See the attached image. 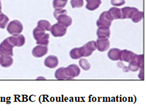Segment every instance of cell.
Listing matches in <instances>:
<instances>
[{
  "mask_svg": "<svg viewBox=\"0 0 146 111\" xmlns=\"http://www.w3.org/2000/svg\"><path fill=\"white\" fill-rule=\"evenodd\" d=\"M33 36L36 40L37 45L47 46L49 43L50 35L46 33V30L43 28L37 26L33 30Z\"/></svg>",
  "mask_w": 146,
  "mask_h": 111,
  "instance_id": "cell-1",
  "label": "cell"
},
{
  "mask_svg": "<svg viewBox=\"0 0 146 111\" xmlns=\"http://www.w3.org/2000/svg\"><path fill=\"white\" fill-rule=\"evenodd\" d=\"M143 55H136L134 57L133 59L129 62L128 69L131 71H137L143 67Z\"/></svg>",
  "mask_w": 146,
  "mask_h": 111,
  "instance_id": "cell-2",
  "label": "cell"
},
{
  "mask_svg": "<svg viewBox=\"0 0 146 111\" xmlns=\"http://www.w3.org/2000/svg\"><path fill=\"white\" fill-rule=\"evenodd\" d=\"M112 21H113V18L109 14V11H105L102 12L99 16V18L97 21V26L98 27H100V26L110 27Z\"/></svg>",
  "mask_w": 146,
  "mask_h": 111,
  "instance_id": "cell-3",
  "label": "cell"
},
{
  "mask_svg": "<svg viewBox=\"0 0 146 111\" xmlns=\"http://www.w3.org/2000/svg\"><path fill=\"white\" fill-rule=\"evenodd\" d=\"M7 31L11 35L20 34L23 31V25L18 20L11 21L7 26Z\"/></svg>",
  "mask_w": 146,
  "mask_h": 111,
  "instance_id": "cell-4",
  "label": "cell"
},
{
  "mask_svg": "<svg viewBox=\"0 0 146 111\" xmlns=\"http://www.w3.org/2000/svg\"><path fill=\"white\" fill-rule=\"evenodd\" d=\"M66 79H72L78 77L80 74V69L77 65H70L68 67H65Z\"/></svg>",
  "mask_w": 146,
  "mask_h": 111,
  "instance_id": "cell-5",
  "label": "cell"
},
{
  "mask_svg": "<svg viewBox=\"0 0 146 111\" xmlns=\"http://www.w3.org/2000/svg\"><path fill=\"white\" fill-rule=\"evenodd\" d=\"M13 46L11 43L9 41L8 38H6L0 44V54L7 56H13Z\"/></svg>",
  "mask_w": 146,
  "mask_h": 111,
  "instance_id": "cell-6",
  "label": "cell"
},
{
  "mask_svg": "<svg viewBox=\"0 0 146 111\" xmlns=\"http://www.w3.org/2000/svg\"><path fill=\"white\" fill-rule=\"evenodd\" d=\"M50 32L51 34L54 37H62V36H64L66 34L67 28L62 26V25L59 24L58 23H57L55 24H54L52 26H51Z\"/></svg>",
  "mask_w": 146,
  "mask_h": 111,
  "instance_id": "cell-7",
  "label": "cell"
},
{
  "mask_svg": "<svg viewBox=\"0 0 146 111\" xmlns=\"http://www.w3.org/2000/svg\"><path fill=\"white\" fill-rule=\"evenodd\" d=\"M83 57H89L92 54L93 52L97 50V45L95 41H90L83 45L81 48Z\"/></svg>",
  "mask_w": 146,
  "mask_h": 111,
  "instance_id": "cell-8",
  "label": "cell"
},
{
  "mask_svg": "<svg viewBox=\"0 0 146 111\" xmlns=\"http://www.w3.org/2000/svg\"><path fill=\"white\" fill-rule=\"evenodd\" d=\"M9 41L11 43V45L14 47H21L25 44L26 39L23 35L17 34L12 35L10 37L7 38Z\"/></svg>",
  "mask_w": 146,
  "mask_h": 111,
  "instance_id": "cell-9",
  "label": "cell"
},
{
  "mask_svg": "<svg viewBox=\"0 0 146 111\" xmlns=\"http://www.w3.org/2000/svg\"><path fill=\"white\" fill-rule=\"evenodd\" d=\"M121 18H132L135 14L138 11V9L135 7H125L121 9Z\"/></svg>",
  "mask_w": 146,
  "mask_h": 111,
  "instance_id": "cell-10",
  "label": "cell"
},
{
  "mask_svg": "<svg viewBox=\"0 0 146 111\" xmlns=\"http://www.w3.org/2000/svg\"><path fill=\"white\" fill-rule=\"evenodd\" d=\"M48 51V49L47 46L38 45L32 50V55L35 57H42L47 54Z\"/></svg>",
  "mask_w": 146,
  "mask_h": 111,
  "instance_id": "cell-11",
  "label": "cell"
},
{
  "mask_svg": "<svg viewBox=\"0 0 146 111\" xmlns=\"http://www.w3.org/2000/svg\"><path fill=\"white\" fill-rule=\"evenodd\" d=\"M135 55H136V54L134 53L132 51L128 50H121L119 59L122 61V62H125L129 63L133 59Z\"/></svg>",
  "mask_w": 146,
  "mask_h": 111,
  "instance_id": "cell-12",
  "label": "cell"
},
{
  "mask_svg": "<svg viewBox=\"0 0 146 111\" xmlns=\"http://www.w3.org/2000/svg\"><path fill=\"white\" fill-rule=\"evenodd\" d=\"M96 45H97V49L99 52H105L109 48L110 42L109 39L98 38L96 41Z\"/></svg>",
  "mask_w": 146,
  "mask_h": 111,
  "instance_id": "cell-13",
  "label": "cell"
},
{
  "mask_svg": "<svg viewBox=\"0 0 146 111\" xmlns=\"http://www.w3.org/2000/svg\"><path fill=\"white\" fill-rule=\"evenodd\" d=\"M55 19L58 21V23L59 24L62 25V26H65V27L68 28L70 26L72 23V19L70 17L67 15V14H61V15L58 16Z\"/></svg>",
  "mask_w": 146,
  "mask_h": 111,
  "instance_id": "cell-14",
  "label": "cell"
},
{
  "mask_svg": "<svg viewBox=\"0 0 146 111\" xmlns=\"http://www.w3.org/2000/svg\"><path fill=\"white\" fill-rule=\"evenodd\" d=\"M58 62H59V61H58V57L56 56L50 55L45 59L44 65L45 66L48 67L50 69H54L58 66Z\"/></svg>",
  "mask_w": 146,
  "mask_h": 111,
  "instance_id": "cell-15",
  "label": "cell"
},
{
  "mask_svg": "<svg viewBox=\"0 0 146 111\" xmlns=\"http://www.w3.org/2000/svg\"><path fill=\"white\" fill-rule=\"evenodd\" d=\"M110 29L109 27L100 26L98 28L97 30V36L98 38H106L109 39L110 37Z\"/></svg>",
  "mask_w": 146,
  "mask_h": 111,
  "instance_id": "cell-16",
  "label": "cell"
},
{
  "mask_svg": "<svg viewBox=\"0 0 146 111\" xmlns=\"http://www.w3.org/2000/svg\"><path fill=\"white\" fill-rule=\"evenodd\" d=\"M87 5L86 9L90 11H94L99 7L102 4V0H86Z\"/></svg>",
  "mask_w": 146,
  "mask_h": 111,
  "instance_id": "cell-17",
  "label": "cell"
},
{
  "mask_svg": "<svg viewBox=\"0 0 146 111\" xmlns=\"http://www.w3.org/2000/svg\"><path fill=\"white\" fill-rule=\"evenodd\" d=\"M14 62L12 57L11 56L1 55L0 56V65L3 67H9L11 66Z\"/></svg>",
  "mask_w": 146,
  "mask_h": 111,
  "instance_id": "cell-18",
  "label": "cell"
},
{
  "mask_svg": "<svg viewBox=\"0 0 146 111\" xmlns=\"http://www.w3.org/2000/svg\"><path fill=\"white\" fill-rule=\"evenodd\" d=\"M121 50L118 48H111L110 50L108 52V57L113 61L119 60L120 57Z\"/></svg>",
  "mask_w": 146,
  "mask_h": 111,
  "instance_id": "cell-19",
  "label": "cell"
},
{
  "mask_svg": "<svg viewBox=\"0 0 146 111\" xmlns=\"http://www.w3.org/2000/svg\"><path fill=\"white\" fill-rule=\"evenodd\" d=\"M108 11H109L111 18H113V20L121 18V11L118 7H111Z\"/></svg>",
  "mask_w": 146,
  "mask_h": 111,
  "instance_id": "cell-20",
  "label": "cell"
},
{
  "mask_svg": "<svg viewBox=\"0 0 146 111\" xmlns=\"http://www.w3.org/2000/svg\"><path fill=\"white\" fill-rule=\"evenodd\" d=\"M70 56L73 59H78L82 57L83 54L81 48H75L71 50L70 52Z\"/></svg>",
  "mask_w": 146,
  "mask_h": 111,
  "instance_id": "cell-21",
  "label": "cell"
},
{
  "mask_svg": "<svg viewBox=\"0 0 146 111\" xmlns=\"http://www.w3.org/2000/svg\"><path fill=\"white\" fill-rule=\"evenodd\" d=\"M68 3V0H53L52 7L55 9H60L64 8Z\"/></svg>",
  "mask_w": 146,
  "mask_h": 111,
  "instance_id": "cell-22",
  "label": "cell"
},
{
  "mask_svg": "<svg viewBox=\"0 0 146 111\" xmlns=\"http://www.w3.org/2000/svg\"><path fill=\"white\" fill-rule=\"evenodd\" d=\"M55 77L58 80L66 79L65 67H60V68L58 69L55 72Z\"/></svg>",
  "mask_w": 146,
  "mask_h": 111,
  "instance_id": "cell-23",
  "label": "cell"
},
{
  "mask_svg": "<svg viewBox=\"0 0 146 111\" xmlns=\"http://www.w3.org/2000/svg\"><path fill=\"white\" fill-rule=\"evenodd\" d=\"M38 26L43 28L46 31V30H47V31L50 30L51 26H51L50 23L49 21H46V20H40V21L38 22Z\"/></svg>",
  "mask_w": 146,
  "mask_h": 111,
  "instance_id": "cell-24",
  "label": "cell"
},
{
  "mask_svg": "<svg viewBox=\"0 0 146 111\" xmlns=\"http://www.w3.org/2000/svg\"><path fill=\"white\" fill-rule=\"evenodd\" d=\"M79 64H80V67H81L82 69H84V71H88V70H90V69L91 68V65L89 63L88 61L86 59H84V58L80 59Z\"/></svg>",
  "mask_w": 146,
  "mask_h": 111,
  "instance_id": "cell-25",
  "label": "cell"
},
{
  "mask_svg": "<svg viewBox=\"0 0 146 111\" xmlns=\"http://www.w3.org/2000/svg\"><path fill=\"white\" fill-rule=\"evenodd\" d=\"M143 12L138 11V12L134 15V17L131 18V20L133 21V22L138 23L143 19Z\"/></svg>",
  "mask_w": 146,
  "mask_h": 111,
  "instance_id": "cell-26",
  "label": "cell"
},
{
  "mask_svg": "<svg viewBox=\"0 0 146 111\" xmlns=\"http://www.w3.org/2000/svg\"><path fill=\"white\" fill-rule=\"evenodd\" d=\"M70 4L73 9L81 8L84 5V1L83 0H71Z\"/></svg>",
  "mask_w": 146,
  "mask_h": 111,
  "instance_id": "cell-27",
  "label": "cell"
},
{
  "mask_svg": "<svg viewBox=\"0 0 146 111\" xmlns=\"http://www.w3.org/2000/svg\"><path fill=\"white\" fill-rule=\"evenodd\" d=\"M9 19L8 17L4 14L3 17L0 18V28H5L7 23L9 22Z\"/></svg>",
  "mask_w": 146,
  "mask_h": 111,
  "instance_id": "cell-28",
  "label": "cell"
},
{
  "mask_svg": "<svg viewBox=\"0 0 146 111\" xmlns=\"http://www.w3.org/2000/svg\"><path fill=\"white\" fill-rule=\"evenodd\" d=\"M111 4L114 7H120L125 4V0H111Z\"/></svg>",
  "mask_w": 146,
  "mask_h": 111,
  "instance_id": "cell-29",
  "label": "cell"
},
{
  "mask_svg": "<svg viewBox=\"0 0 146 111\" xmlns=\"http://www.w3.org/2000/svg\"><path fill=\"white\" fill-rule=\"evenodd\" d=\"M67 10L62 9H55L53 12V16L55 18L58 17V16L61 15V14H67Z\"/></svg>",
  "mask_w": 146,
  "mask_h": 111,
  "instance_id": "cell-30",
  "label": "cell"
},
{
  "mask_svg": "<svg viewBox=\"0 0 146 111\" xmlns=\"http://www.w3.org/2000/svg\"><path fill=\"white\" fill-rule=\"evenodd\" d=\"M1 8H0V18H1V17H3V15H4V14H3V13L1 12Z\"/></svg>",
  "mask_w": 146,
  "mask_h": 111,
  "instance_id": "cell-31",
  "label": "cell"
},
{
  "mask_svg": "<svg viewBox=\"0 0 146 111\" xmlns=\"http://www.w3.org/2000/svg\"><path fill=\"white\" fill-rule=\"evenodd\" d=\"M0 8H1V0H0Z\"/></svg>",
  "mask_w": 146,
  "mask_h": 111,
  "instance_id": "cell-32",
  "label": "cell"
},
{
  "mask_svg": "<svg viewBox=\"0 0 146 111\" xmlns=\"http://www.w3.org/2000/svg\"><path fill=\"white\" fill-rule=\"evenodd\" d=\"M0 56H1V54H0Z\"/></svg>",
  "mask_w": 146,
  "mask_h": 111,
  "instance_id": "cell-33",
  "label": "cell"
}]
</instances>
